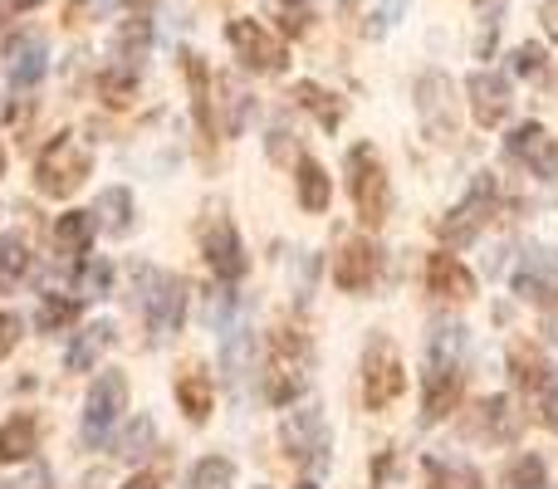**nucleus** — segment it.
I'll return each instance as SVG.
<instances>
[{"mask_svg":"<svg viewBox=\"0 0 558 489\" xmlns=\"http://www.w3.org/2000/svg\"><path fill=\"white\" fill-rule=\"evenodd\" d=\"M74 289H78V298H104L108 289H113V265H108V259H84Z\"/></svg>","mask_w":558,"mask_h":489,"instance_id":"c9c22d12","label":"nucleus"},{"mask_svg":"<svg viewBox=\"0 0 558 489\" xmlns=\"http://www.w3.org/2000/svg\"><path fill=\"white\" fill-rule=\"evenodd\" d=\"M108 343H113V323H88L84 333H78L74 343H69L64 367H69V372H94L98 357L108 353Z\"/></svg>","mask_w":558,"mask_h":489,"instance_id":"aec40b11","label":"nucleus"},{"mask_svg":"<svg viewBox=\"0 0 558 489\" xmlns=\"http://www.w3.org/2000/svg\"><path fill=\"white\" fill-rule=\"evenodd\" d=\"M514 294L539 308H554L558 304V255L530 249V255L520 259V269H514Z\"/></svg>","mask_w":558,"mask_h":489,"instance_id":"ddd939ff","label":"nucleus"},{"mask_svg":"<svg viewBox=\"0 0 558 489\" xmlns=\"http://www.w3.org/2000/svg\"><path fill=\"white\" fill-rule=\"evenodd\" d=\"M39 445V426L35 416H10L5 426H0V465H20L29 461Z\"/></svg>","mask_w":558,"mask_h":489,"instance_id":"5701e85b","label":"nucleus"},{"mask_svg":"<svg viewBox=\"0 0 558 489\" xmlns=\"http://www.w3.org/2000/svg\"><path fill=\"white\" fill-rule=\"evenodd\" d=\"M514 74H520V78L544 74V49L539 45H520V49H514Z\"/></svg>","mask_w":558,"mask_h":489,"instance_id":"ea45409f","label":"nucleus"},{"mask_svg":"<svg viewBox=\"0 0 558 489\" xmlns=\"http://www.w3.org/2000/svg\"><path fill=\"white\" fill-rule=\"evenodd\" d=\"M328 201H333V186H328V172L314 162V157H299V206L308 216H324Z\"/></svg>","mask_w":558,"mask_h":489,"instance_id":"a878e982","label":"nucleus"},{"mask_svg":"<svg viewBox=\"0 0 558 489\" xmlns=\"http://www.w3.org/2000/svg\"><path fill=\"white\" fill-rule=\"evenodd\" d=\"M211 402H216V387L202 367H192V372L177 377V406H182L192 421H206V416H211Z\"/></svg>","mask_w":558,"mask_h":489,"instance_id":"393cba45","label":"nucleus"},{"mask_svg":"<svg viewBox=\"0 0 558 489\" xmlns=\"http://www.w3.org/2000/svg\"><path fill=\"white\" fill-rule=\"evenodd\" d=\"M294 103L299 108H308V113L318 118V123L333 133L338 123H343V103H338V94H328V88H318V84H308V78H299L294 84Z\"/></svg>","mask_w":558,"mask_h":489,"instance_id":"cd10ccee","label":"nucleus"},{"mask_svg":"<svg viewBox=\"0 0 558 489\" xmlns=\"http://www.w3.org/2000/svg\"><path fill=\"white\" fill-rule=\"evenodd\" d=\"M206 265H211L216 279H226V284H235V279H245V269H251V259H245V245L241 235H235V225L226 221V216H216L211 225H206Z\"/></svg>","mask_w":558,"mask_h":489,"instance_id":"f8f14e48","label":"nucleus"},{"mask_svg":"<svg viewBox=\"0 0 558 489\" xmlns=\"http://www.w3.org/2000/svg\"><path fill=\"white\" fill-rule=\"evenodd\" d=\"M510 377H514V387H520V392H530V396H539L549 382H558L554 367L544 363V357L534 353V347H524V343L510 353Z\"/></svg>","mask_w":558,"mask_h":489,"instance_id":"b1692460","label":"nucleus"},{"mask_svg":"<svg viewBox=\"0 0 558 489\" xmlns=\"http://www.w3.org/2000/svg\"><path fill=\"white\" fill-rule=\"evenodd\" d=\"M147 39H153V25H147L143 15H128L123 25H118V59H123L128 69H133V64H143V54H147Z\"/></svg>","mask_w":558,"mask_h":489,"instance_id":"2f4dec72","label":"nucleus"},{"mask_svg":"<svg viewBox=\"0 0 558 489\" xmlns=\"http://www.w3.org/2000/svg\"><path fill=\"white\" fill-rule=\"evenodd\" d=\"M279 20H284L289 35H304L314 25V0H279Z\"/></svg>","mask_w":558,"mask_h":489,"instance_id":"58836bf2","label":"nucleus"},{"mask_svg":"<svg viewBox=\"0 0 558 489\" xmlns=\"http://www.w3.org/2000/svg\"><path fill=\"white\" fill-rule=\"evenodd\" d=\"M123 406H128V377L123 372H98L94 392H88V406H84V431H78L88 451H98V445L108 441V431L118 426Z\"/></svg>","mask_w":558,"mask_h":489,"instance_id":"6e6552de","label":"nucleus"},{"mask_svg":"<svg viewBox=\"0 0 558 489\" xmlns=\"http://www.w3.org/2000/svg\"><path fill=\"white\" fill-rule=\"evenodd\" d=\"M284 451L304 470H324L328 465V426L318 406H299L294 416H284Z\"/></svg>","mask_w":558,"mask_h":489,"instance_id":"1a4fd4ad","label":"nucleus"},{"mask_svg":"<svg viewBox=\"0 0 558 489\" xmlns=\"http://www.w3.org/2000/svg\"><path fill=\"white\" fill-rule=\"evenodd\" d=\"M94 235H98L94 211H69V216H59V221H54V249H59V255H69V259L88 255Z\"/></svg>","mask_w":558,"mask_h":489,"instance_id":"4be33fe9","label":"nucleus"},{"mask_svg":"<svg viewBox=\"0 0 558 489\" xmlns=\"http://www.w3.org/2000/svg\"><path fill=\"white\" fill-rule=\"evenodd\" d=\"M416 118H422V127H426V137H432V143H451V137H456L461 118H456V84H451V74L432 69V74L416 78Z\"/></svg>","mask_w":558,"mask_h":489,"instance_id":"0eeeda50","label":"nucleus"},{"mask_svg":"<svg viewBox=\"0 0 558 489\" xmlns=\"http://www.w3.org/2000/svg\"><path fill=\"white\" fill-rule=\"evenodd\" d=\"M294 489H318V485H314V480H304V485H294Z\"/></svg>","mask_w":558,"mask_h":489,"instance_id":"a18cd8bd","label":"nucleus"},{"mask_svg":"<svg viewBox=\"0 0 558 489\" xmlns=\"http://www.w3.org/2000/svg\"><path fill=\"white\" fill-rule=\"evenodd\" d=\"M475 436H485V441H514V436H520V412H514V402L510 396H490V402H481L475 406Z\"/></svg>","mask_w":558,"mask_h":489,"instance_id":"6ab92c4d","label":"nucleus"},{"mask_svg":"<svg viewBox=\"0 0 558 489\" xmlns=\"http://www.w3.org/2000/svg\"><path fill=\"white\" fill-rule=\"evenodd\" d=\"M465 94H471V113H475V123H481V127H500L505 118H510V108H514L510 78H505V74H490V69L471 74Z\"/></svg>","mask_w":558,"mask_h":489,"instance_id":"4468645a","label":"nucleus"},{"mask_svg":"<svg viewBox=\"0 0 558 489\" xmlns=\"http://www.w3.org/2000/svg\"><path fill=\"white\" fill-rule=\"evenodd\" d=\"M98 98H104L108 108H128L137 98V69L128 64H113L98 74Z\"/></svg>","mask_w":558,"mask_h":489,"instance_id":"7c9ffc66","label":"nucleus"},{"mask_svg":"<svg viewBox=\"0 0 558 489\" xmlns=\"http://www.w3.org/2000/svg\"><path fill=\"white\" fill-rule=\"evenodd\" d=\"M422 489H481V470L465 461H426V480Z\"/></svg>","mask_w":558,"mask_h":489,"instance_id":"c85d7f7f","label":"nucleus"},{"mask_svg":"<svg viewBox=\"0 0 558 489\" xmlns=\"http://www.w3.org/2000/svg\"><path fill=\"white\" fill-rule=\"evenodd\" d=\"M25 274H29V245H25V235H0V294H15Z\"/></svg>","mask_w":558,"mask_h":489,"instance_id":"c756f323","label":"nucleus"},{"mask_svg":"<svg viewBox=\"0 0 558 489\" xmlns=\"http://www.w3.org/2000/svg\"><path fill=\"white\" fill-rule=\"evenodd\" d=\"M94 221L104 225L108 235H128L133 231V192H128V186H108V192H98Z\"/></svg>","mask_w":558,"mask_h":489,"instance_id":"bb28decb","label":"nucleus"},{"mask_svg":"<svg viewBox=\"0 0 558 489\" xmlns=\"http://www.w3.org/2000/svg\"><path fill=\"white\" fill-rule=\"evenodd\" d=\"M348 192H353L357 221H363L367 231H377V225L387 221V206H392V186H387L383 157L367 143H357L353 152H348Z\"/></svg>","mask_w":558,"mask_h":489,"instance_id":"7ed1b4c3","label":"nucleus"},{"mask_svg":"<svg viewBox=\"0 0 558 489\" xmlns=\"http://www.w3.org/2000/svg\"><path fill=\"white\" fill-rule=\"evenodd\" d=\"M123 489H162V475H153V470H143V475H133Z\"/></svg>","mask_w":558,"mask_h":489,"instance_id":"79ce46f5","label":"nucleus"},{"mask_svg":"<svg viewBox=\"0 0 558 489\" xmlns=\"http://www.w3.org/2000/svg\"><path fill=\"white\" fill-rule=\"evenodd\" d=\"M461 402V363H436L426 357V377H422V421L436 426L456 412Z\"/></svg>","mask_w":558,"mask_h":489,"instance_id":"9b49d317","label":"nucleus"},{"mask_svg":"<svg viewBox=\"0 0 558 489\" xmlns=\"http://www.w3.org/2000/svg\"><path fill=\"white\" fill-rule=\"evenodd\" d=\"M88 172H94V152L74 133H59L35 162V182L45 196H74L88 182Z\"/></svg>","mask_w":558,"mask_h":489,"instance_id":"f03ea898","label":"nucleus"},{"mask_svg":"<svg viewBox=\"0 0 558 489\" xmlns=\"http://www.w3.org/2000/svg\"><path fill=\"white\" fill-rule=\"evenodd\" d=\"M505 489H549V465H544V455H520V461L505 470Z\"/></svg>","mask_w":558,"mask_h":489,"instance_id":"f704fd0d","label":"nucleus"},{"mask_svg":"<svg viewBox=\"0 0 558 489\" xmlns=\"http://www.w3.org/2000/svg\"><path fill=\"white\" fill-rule=\"evenodd\" d=\"M402 392H407L402 353L392 347V338L377 333L373 343H367V357H363V402H367V412H387Z\"/></svg>","mask_w":558,"mask_h":489,"instance_id":"39448f33","label":"nucleus"},{"mask_svg":"<svg viewBox=\"0 0 558 489\" xmlns=\"http://www.w3.org/2000/svg\"><path fill=\"white\" fill-rule=\"evenodd\" d=\"M377 269H383V255H377L373 241H348L333 255V284L343 294H363V289H373Z\"/></svg>","mask_w":558,"mask_h":489,"instance_id":"dca6fc26","label":"nucleus"},{"mask_svg":"<svg viewBox=\"0 0 558 489\" xmlns=\"http://www.w3.org/2000/svg\"><path fill=\"white\" fill-rule=\"evenodd\" d=\"M426 289H432L436 298L465 304V298H475V274L456 255H446V249H441V255L426 259Z\"/></svg>","mask_w":558,"mask_h":489,"instance_id":"f3484780","label":"nucleus"},{"mask_svg":"<svg viewBox=\"0 0 558 489\" xmlns=\"http://www.w3.org/2000/svg\"><path fill=\"white\" fill-rule=\"evenodd\" d=\"M45 59H49V45L39 35H20L10 39L5 49V69H10V84L15 88H35L45 78Z\"/></svg>","mask_w":558,"mask_h":489,"instance_id":"a211bd4d","label":"nucleus"},{"mask_svg":"<svg viewBox=\"0 0 558 489\" xmlns=\"http://www.w3.org/2000/svg\"><path fill=\"white\" fill-rule=\"evenodd\" d=\"M226 35H231V49L241 54L245 69H255V74H279L284 69V39H275L260 20H231Z\"/></svg>","mask_w":558,"mask_h":489,"instance_id":"9d476101","label":"nucleus"},{"mask_svg":"<svg viewBox=\"0 0 558 489\" xmlns=\"http://www.w3.org/2000/svg\"><path fill=\"white\" fill-rule=\"evenodd\" d=\"M137 294H143V318H147L157 343L182 333V318H186V279L182 274H167V269L143 265L137 269Z\"/></svg>","mask_w":558,"mask_h":489,"instance_id":"f257e3e1","label":"nucleus"},{"mask_svg":"<svg viewBox=\"0 0 558 489\" xmlns=\"http://www.w3.org/2000/svg\"><path fill=\"white\" fill-rule=\"evenodd\" d=\"M235 485V465L226 461V455H206V461H196L192 480L186 489H231Z\"/></svg>","mask_w":558,"mask_h":489,"instance_id":"72a5a7b5","label":"nucleus"},{"mask_svg":"<svg viewBox=\"0 0 558 489\" xmlns=\"http://www.w3.org/2000/svg\"><path fill=\"white\" fill-rule=\"evenodd\" d=\"M20 333H25V323H20V314H0V363L10 357V347L20 343Z\"/></svg>","mask_w":558,"mask_h":489,"instance_id":"a19ab883","label":"nucleus"},{"mask_svg":"<svg viewBox=\"0 0 558 489\" xmlns=\"http://www.w3.org/2000/svg\"><path fill=\"white\" fill-rule=\"evenodd\" d=\"M0 176H5V147H0Z\"/></svg>","mask_w":558,"mask_h":489,"instance_id":"c03bdc74","label":"nucleus"},{"mask_svg":"<svg viewBox=\"0 0 558 489\" xmlns=\"http://www.w3.org/2000/svg\"><path fill=\"white\" fill-rule=\"evenodd\" d=\"M147 445H153V416H137V421L123 431V441H118V455L133 461V455H143Z\"/></svg>","mask_w":558,"mask_h":489,"instance_id":"4c0bfd02","label":"nucleus"},{"mask_svg":"<svg viewBox=\"0 0 558 489\" xmlns=\"http://www.w3.org/2000/svg\"><path fill=\"white\" fill-rule=\"evenodd\" d=\"M495 201H500V186H495V176L485 172V176H475V186L465 192V201L456 206L446 221H436V235H441L451 249H461V245H471L475 235L490 225V216H495Z\"/></svg>","mask_w":558,"mask_h":489,"instance_id":"423d86ee","label":"nucleus"},{"mask_svg":"<svg viewBox=\"0 0 558 489\" xmlns=\"http://www.w3.org/2000/svg\"><path fill=\"white\" fill-rule=\"evenodd\" d=\"M186 84H192V113L196 127L206 137H216V103H211V69L202 64V54H186Z\"/></svg>","mask_w":558,"mask_h":489,"instance_id":"412c9836","label":"nucleus"},{"mask_svg":"<svg viewBox=\"0 0 558 489\" xmlns=\"http://www.w3.org/2000/svg\"><path fill=\"white\" fill-rule=\"evenodd\" d=\"M308 382V343L299 338V328H279L270 343V363H265V402L275 406H294V396Z\"/></svg>","mask_w":558,"mask_h":489,"instance_id":"20e7f679","label":"nucleus"},{"mask_svg":"<svg viewBox=\"0 0 558 489\" xmlns=\"http://www.w3.org/2000/svg\"><path fill=\"white\" fill-rule=\"evenodd\" d=\"M216 88H221V94H226V133H231V137H241L245 133V118H251V103H255V98L251 94H245V88L241 84H235V78H216Z\"/></svg>","mask_w":558,"mask_h":489,"instance_id":"473e14b6","label":"nucleus"},{"mask_svg":"<svg viewBox=\"0 0 558 489\" xmlns=\"http://www.w3.org/2000/svg\"><path fill=\"white\" fill-rule=\"evenodd\" d=\"M39 0H10V10H35Z\"/></svg>","mask_w":558,"mask_h":489,"instance_id":"37998d69","label":"nucleus"},{"mask_svg":"<svg viewBox=\"0 0 558 489\" xmlns=\"http://www.w3.org/2000/svg\"><path fill=\"white\" fill-rule=\"evenodd\" d=\"M510 157L514 162H524L534 176H544V182H554L558 176V143L549 137V127L544 123H520L510 133Z\"/></svg>","mask_w":558,"mask_h":489,"instance_id":"2eb2a0df","label":"nucleus"},{"mask_svg":"<svg viewBox=\"0 0 558 489\" xmlns=\"http://www.w3.org/2000/svg\"><path fill=\"white\" fill-rule=\"evenodd\" d=\"M74 318H78V294L74 298L49 294L45 304H39V328H45V333H59V328H69Z\"/></svg>","mask_w":558,"mask_h":489,"instance_id":"e433bc0d","label":"nucleus"}]
</instances>
